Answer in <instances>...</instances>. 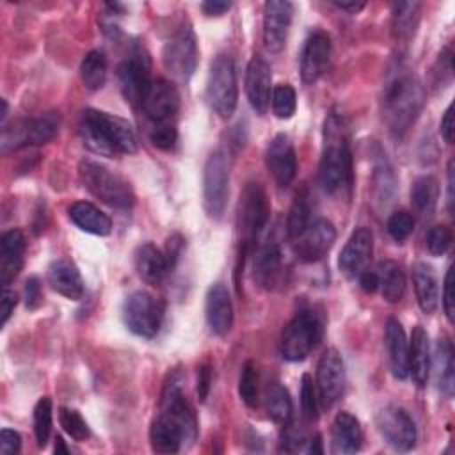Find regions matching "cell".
Here are the masks:
<instances>
[{
  "mask_svg": "<svg viewBox=\"0 0 455 455\" xmlns=\"http://www.w3.org/2000/svg\"><path fill=\"white\" fill-rule=\"evenodd\" d=\"M336 240L334 224L327 219H316L302 231L293 242V251L297 258L304 263H315L322 259Z\"/></svg>",
  "mask_w": 455,
  "mask_h": 455,
  "instance_id": "15",
  "label": "cell"
},
{
  "mask_svg": "<svg viewBox=\"0 0 455 455\" xmlns=\"http://www.w3.org/2000/svg\"><path fill=\"white\" fill-rule=\"evenodd\" d=\"M284 275L283 254L277 243H267L259 247L254 256V279L259 286L272 290L275 288Z\"/></svg>",
  "mask_w": 455,
  "mask_h": 455,
  "instance_id": "29",
  "label": "cell"
},
{
  "mask_svg": "<svg viewBox=\"0 0 455 455\" xmlns=\"http://www.w3.org/2000/svg\"><path fill=\"white\" fill-rule=\"evenodd\" d=\"M2 114H0V119H2V124H5V117H7V101L2 100Z\"/></svg>",
  "mask_w": 455,
  "mask_h": 455,
  "instance_id": "61",
  "label": "cell"
},
{
  "mask_svg": "<svg viewBox=\"0 0 455 455\" xmlns=\"http://www.w3.org/2000/svg\"><path fill=\"white\" fill-rule=\"evenodd\" d=\"M375 187H377L379 197H380L382 201H386V199L391 196V192H393L395 180H393V174H391L389 165L386 164V158L375 167Z\"/></svg>",
  "mask_w": 455,
  "mask_h": 455,
  "instance_id": "49",
  "label": "cell"
},
{
  "mask_svg": "<svg viewBox=\"0 0 455 455\" xmlns=\"http://www.w3.org/2000/svg\"><path fill=\"white\" fill-rule=\"evenodd\" d=\"M176 137H178V132H176V126L171 121L169 123H156L153 126V130L149 132V140L158 149H171L176 142Z\"/></svg>",
  "mask_w": 455,
  "mask_h": 455,
  "instance_id": "48",
  "label": "cell"
},
{
  "mask_svg": "<svg viewBox=\"0 0 455 455\" xmlns=\"http://www.w3.org/2000/svg\"><path fill=\"white\" fill-rule=\"evenodd\" d=\"M453 158L448 162V196H446V203H448V210L450 213H453V203H455V196H453Z\"/></svg>",
  "mask_w": 455,
  "mask_h": 455,
  "instance_id": "58",
  "label": "cell"
},
{
  "mask_svg": "<svg viewBox=\"0 0 455 455\" xmlns=\"http://www.w3.org/2000/svg\"><path fill=\"white\" fill-rule=\"evenodd\" d=\"M425 105V89L412 73H398L382 94V117L389 132L402 137L416 121Z\"/></svg>",
  "mask_w": 455,
  "mask_h": 455,
  "instance_id": "3",
  "label": "cell"
},
{
  "mask_svg": "<svg viewBox=\"0 0 455 455\" xmlns=\"http://www.w3.org/2000/svg\"><path fill=\"white\" fill-rule=\"evenodd\" d=\"M437 199H439V181L434 176L425 174L414 180L411 187V203L419 215L423 217L432 215L437 206Z\"/></svg>",
  "mask_w": 455,
  "mask_h": 455,
  "instance_id": "35",
  "label": "cell"
},
{
  "mask_svg": "<svg viewBox=\"0 0 455 455\" xmlns=\"http://www.w3.org/2000/svg\"><path fill=\"white\" fill-rule=\"evenodd\" d=\"M453 268L450 267L446 270V275H444V283H443V309H444V315L448 318L450 323H453L455 320V291H453Z\"/></svg>",
  "mask_w": 455,
  "mask_h": 455,
  "instance_id": "50",
  "label": "cell"
},
{
  "mask_svg": "<svg viewBox=\"0 0 455 455\" xmlns=\"http://www.w3.org/2000/svg\"><path fill=\"white\" fill-rule=\"evenodd\" d=\"M323 323L313 309L299 311L283 329L279 339V352L283 359L299 363L306 359L322 341Z\"/></svg>",
  "mask_w": 455,
  "mask_h": 455,
  "instance_id": "4",
  "label": "cell"
},
{
  "mask_svg": "<svg viewBox=\"0 0 455 455\" xmlns=\"http://www.w3.org/2000/svg\"><path fill=\"white\" fill-rule=\"evenodd\" d=\"M347 375L341 354L336 348H327L316 366L318 400L323 407H331L345 391Z\"/></svg>",
  "mask_w": 455,
  "mask_h": 455,
  "instance_id": "13",
  "label": "cell"
},
{
  "mask_svg": "<svg viewBox=\"0 0 455 455\" xmlns=\"http://www.w3.org/2000/svg\"><path fill=\"white\" fill-rule=\"evenodd\" d=\"M293 5L286 0H268L263 7V43L268 52H281L291 25Z\"/></svg>",
  "mask_w": 455,
  "mask_h": 455,
  "instance_id": "17",
  "label": "cell"
},
{
  "mask_svg": "<svg viewBox=\"0 0 455 455\" xmlns=\"http://www.w3.org/2000/svg\"><path fill=\"white\" fill-rule=\"evenodd\" d=\"M210 386H212V368L208 363H204L199 366V371H197V395L201 402L206 400L210 393Z\"/></svg>",
  "mask_w": 455,
  "mask_h": 455,
  "instance_id": "54",
  "label": "cell"
},
{
  "mask_svg": "<svg viewBox=\"0 0 455 455\" xmlns=\"http://www.w3.org/2000/svg\"><path fill=\"white\" fill-rule=\"evenodd\" d=\"M272 112L279 119H290L297 108V96L295 89L290 84H279L272 89L270 96Z\"/></svg>",
  "mask_w": 455,
  "mask_h": 455,
  "instance_id": "40",
  "label": "cell"
},
{
  "mask_svg": "<svg viewBox=\"0 0 455 455\" xmlns=\"http://www.w3.org/2000/svg\"><path fill=\"white\" fill-rule=\"evenodd\" d=\"M50 286L69 300H80L84 297V281L78 267L68 258H57L50 263L46 272Z\"/></svg>",
  "mask_w": 455,
  "mask_h": 455,
  "instance_id": "23",
  "label": "cell"
},
{
  "mask_svg": "<svg viewBox=\"0 0 455 455\" xmlns=\"http://www.w3.org/2000/svg\"><path fill=\"white\" fill-rule=\"evenodd\" d=\"M268 201L259 183H247L238 206V228L242 235V254L247 252L251 243L258 238L268 220Z\"/></svg>",
  "mask_w": 455,
  "mask_h": 455,
  "instance_id": "11",
  "label": "cell"
},
{
  "mask_svg": "<svg viewBox=\"0 0 455 455\" xmlns=\"http://www.w3.org/2000/svg\"><path fill=\"white\" fill-rule=\"evenodd\" d=\"M453 240V233L448 226H434L427 235V249L432 256H443Z\"/></svg>",
  "mask_w": 455,
  "mask_h": 455,
  "instance_id": "46",
  "label": "cell"
},
{
  "mask_svg": "<svg viewBox=\"0 0 455 455\" xmlns=\"http://www.w3.org/2000/svg\"><path fill=\"white\" fill-rule=\"evenodd\" d=\"M16 304H18L16 291H12L5 286L4 291H2V299H0V327H4L7 323V320L11 318Z\"/></svg>",
  "mask_w": 455,
  "mask_h": 455,
  "instance_id": "52",
  "label": "cell"
},
{
  "mask_svg": "<svg viewBox=\"0 0 455 455\" xmlns=\"http://www.w3.org/2000/svg\"><path fill=\"white\" fill-rule=\"evenodd\" d=\"M206 322L213 334L226 336L233 327V302L228 288L215 283L206 291Z\"/></svg>",
  "mask_w": 455,
  "mask_h": 455,
  "instance_id": "22",
  "label": "cell"
},
{
  "mask_svg": "<svg viewBox=\"0 0 455 455\" xmlns=\"http://www.w3.org/2000/svg\"><path fill=\"white\" fill-rule=\"evenodd\" d=\"M430 373V343L421 325H416L409 343V375L418 386H425Z\"/></svg>",
  "mask_w": 455,
  "mask_h": 455,
  "instance_id": "31",
  "label": "cell"
},
{
  "mask_svg": "<svg viewBox=\"0 0 455 455\" xmlns=\"http://www.w3.org/2000/svg\"><path fill=\"white\" fill-rule=\"evenodd\" d=\"M300 405H302V414L307 421H315L318 418V395H316L313 379L307 373L302 375Z\"/></svg>",
  "mask_w": 455,
  "mask_h": 455,
  "instance_id": "44",
  "label": "cell"
},
{
  "mask_svg": "<svg viewBox=\"0 0 455 455\" xmlns=\"http://www.w3.org/2000/svg\"><path fill=\"white\" fill-rule=\"evenodd\" d=\"M441 135L446 142L453 140V133H455V123H453V103L444 110V116L441 119Z\"/></svg>",
  "mask_w": 455,
  "mask_h": 455,
  "instance_id": "55",
  "label": "cell"
},
{
  "mask_svg": "<svg viewBox=\"0 0 455 455\" xmlns=\"http://www.w3.org/2000/svg\"><path fill=\"white\" fill-rule=\"evenodd\" d=\"M375 425L384 441L396 451H409L416 444V425L407 411L396 405L382 407L375 416Z\"/></svg>",
  "mask_w": 455,
  "mask_h": 455,
  "instance_id": "12",
  "label": "cell"
},
{
  "mask_svg": "<svg viewBox=\"0 0 455 455\" xmlns=\"http://www.w3.org/2000/svg\"><path fill=\"white\" fill-rule=\"evenodd\" d=\"M306 444H307V439H306L304 432L299 427L286 423L279 450L286 451V453H297V451H306Z\"/></svg>",
  "mask_w": 455,
  "mask_h": 455,
  "instance_id": "47",
  "label": "cell"
},
{
  "mask_svg": "<svg viewBox=\"0 0 455 455\" xmlns=\"http://www.w3.org/2000/svg\"><path fill=\"white\" fill-rule=\"evenodd\" d=\"M363 430L355 416L347 411L336 414L331 428V451L334 455H350L361 450Z\"/></svg>",
  "mask_w": 455,
  "mask_h": 455,
  "instance_id": "24",
  "label": "cell"
},
{
  "mask_svg": "<svg viewBox=\"0 0 455 455\" xmlns=\"http://www.w3.org/2000/svg\"><path fill=\"white\" fill-rule=\"evenodd\" d=\"M309 213H311V204H309V196L306 190L297 192L290 212L286 219V233L290 240H295L302 235V231L309 226Z\"/></svg>",
  "mask_w": 455,
  "mask_h": 455,
  "instance_id": "39",
  "label": "cell"
},
{
  "mask_svg": "<svg viewBox=\"0 0 455 455\" xmlns=\"http://www.w3.org/2000/svg\"><path fill=\"white\" fill-rule=\"evenodd\" d=\"M258 384H259V375L254 361H245L242 366L240 380H238V395L247 407L258 405Z\"/></svg>",
  "mask_w": 455,
  "mask_h": 455,
  "instance_id": "41",
  "label": "cell"
},
{
  "mask_svg": "<svg viewBox=\"0 0 455 455\" xmlns=\"http://www.w3.org/2000/svg\"><path fill=\"white\" fill-rule=\"evenodd\" d=\"M359 284L366 293H373L379 288V274L377 272H370V270H363L359 275Z\"/></svg>",
  "mask_w": 455,
  "mask_h": 455,
  "instance_id": "57",
  "label": "cell"
},
{
  "mask_svg": "<svg viewBox=\"0 0 455 455\" xmlns=\"http://www.w3.org/2000/svg\"><path fill=\"white\" fill-rule=\"evenodd\" d=\"M434 370H435L437 387L446 396H451L455 387V364H453V347L448 338H441L435 345Z\"/></svg>",
  "mask_w": 455,
  "mask_h": 455,
  "instance_id": "33",
  "label": "cell"
},
{
  "mask_svg": "<svg viewBox=\"0 0 455 455\" xmlns=\"http://www.w3.org/2000/svg\"><path fill=\"white\" fill-rule=\"evenodd\" d=\"M267 169L279 187H288L297 172V153L286 133H277L265 153Z\"/></svg>",
  "mask_w": 455,
  "mask_h": 455,
  "instance_id": "18",
  "label": "cell"
},
{
  "mask_svg": "<svg viewBox=\"0 0 455 455\" xmlns=\"http://www.w3.org/2000/svg\"><path fill=\"white\" fill-rule=\"evenodd\" d=\"M386 348L393 377L405 380L409 377V341L396 318L386 322Z\"/></svg>",
  "mask_w": 455,
  "mask_h": 455,
  "instance_id": "25",
  "label": "cell"
},
{
  "mask_svg": "<svg viewBox=\"0 0 455 455\" xmlns=\"http://www.w3.org/2000/svg\"><path fill=\"white\" fill-rule=\"evenodd\" d=\"M197 41L190 25L180 27L164 44L162 62L171 76L181 84L188 82L197 68Z\"/></svg>",
  "mask_w": 455,
  "mask_h": 455,
  "instance_id": "8",
  "label": "cell"
},
{
  "mask_svg": "<svg viewBox=\"0 0 455 455\" xmlns=\"http://www.w3.org/2000/svg\"><path fill=\"white\" fill-rule=\"evenodd\" d=\"M84 187L101 203L112 208H132L135 203L133 190L126 180L114 174L98 162L84 160L78 167Z\"/></svg>",
  "mask_w": 455,
  "mask_h": 455,
  "instance_id": "5",
  "label": "cell"
},
{
  "mask_svg": "<svg viewBox=\"0 0 455 455\" xmlns=\"http://www.w3.org/2000/svg\"><path fill=\"white\" fill-rule=\"evenodd\" d=\"M59 421L60 427L64 428V432L75 439V441H85L91 435L89 425L85 423V419L80 416L78 411L75 409H68V407H60L59 411Z\"/></svg>",
  "mask_w": 455,
  "mask_h": 455,
  "instance_id": "43",
  "label": "cell"
},
{
  "mask_svg": "<svg viewBox=\"0 0 455 455\" xmlns=\"http://www.w3.org/2000/svg\"><path fill=\"white\" fill-rule=\"evenodd\" d=\"M206 100L213 112L222 119H229L233 116L238 101V84L231 55L220 53L212 62L206 84Z\"/></svg>",
  "mask_w": 455,
  "mask_h": 455,
  "instance_id": "6",
  "label": "cell"
},
{
  "mask_svg": "<svg viewBox=\"0 0 455 455\" xmlns=\"http://www.w3.org/2000/svg\"><path fill=\"white\" fill-rule=\"evenodd\" d=\"M117 78L126 103L132 107H140L151 84L148 57L142 55V52H135L126 57L117 68Z\"/></svg>",
  "mask_w": 455,
  "mask_h": 455,
  "instance_id": "14",
  "label": "cell"
},
{
  "mask_svg": "<svg viewBox=\"0 0 455 455\" xmlns=\"http://www.w3.org/2000/svg\"><path fill=\"white\" fill-rule=\"evenodd\" d=\"M21 446V437L16 430L2 428L0 432V453L2 455H12L18 453Z\"/></svg>",
  "mask_w": 455,
  "mask_h": 455,
  "instance_id": "51",
  "label": "cell"
},
{
  "mask_svg": "<svg viewBox=\"0 0 455 455\" xmlns=\"http://www.w3.org/2000/svg\"><path fill=\"white\" fill-rule=\"evenodd\" d=\"M412 229H414V217L409 212L400 210L387 219V233L396 242H403L405 238H409Z\"/></svg>",
  "mask_w": 455,
  "mask_h": 455,
  "instance_id": "45",
  "label": "cell"
},
{
  "mask_svg": "<svg viewBox=\"0 0 455 455\" xmlns=\"http://www.w3.org/2000/svg\"><path fill=\"white\" fill-rule=\"evenodd\" d=\"M412 284L416 300L425 315H432L439 306V286L430 265L416 263L412 267Z\"/></svg>",
  "mask_w": 455,
  "mask_h": 455,
  "instance_id": "32",
  "label": "cell"
},
{
  "mask_svg": "<svg viewBox=\"0 0 455 455\" xmlns=\"http://www.w3.org/2000/svg\"><path fill=\"white\" fill-rule=\"evenodd\" d=\"M34 434L37 446L44 448L52 434V400L48 396L39 398L34 407Z\"/></svg>",
  "mask_w": 455,
  "mask_h": 455,
  "instance_id": "42",
  "label": "cell"
},
{
  "mask_svg": "<svg viewBox=\"0 0 455 455\" xmlns=\"http://www.w3.org/2000/svg\"><path fill=\"white\" fill-rule=\"evenodd\" d=\"M80 76L89 91H98L105 85L107 80V57L100 50H91L82 64H80Z\"/></svg>",
  "mask_w": 455,
  "mask_h": 455,
  "instance_id": "38",
  "label": "cell"
},
{
  "mask_svg": "<svg viewBox=\"0 0 455 455\" xmlns=\"http://www.w3.org/2000/svg\"><path fill=\"white\" fill-rule=\"evenodd\" d=\"M124 325L140 338H153L164 320V302L148 291H133L123 309Z\"/></svg>",
  "mask_w": 455,
  "mask_h": 455,
  "instance_id": "9",
  "label": "cell"
},
{
  "mask_svg": "<svg viewBox=\"0 0 455 455\" xmlns=\"http://www.w3.org/2000/svg\"><path fill=\"white\" fill-rule=\"evenodd\" d=\"M133 263L139 277L151 286H158L169 272L167 258L151 242H144L135 249Z\"/></svg>",
  "mask_w": 455,
  "mask_h": 455,
  "instance_id": "26",
  "label": "cell"
},
{
  "mask_svg": "<svg viewBox=\"0 0 455 455\" xmlns=\"http://www.w3.org/2000/svg\"><path fill=\"white\" fill-rule=\"evenodd\" d=\"M59 114L48 112L39 117L18 119L12 124H4L2 128V153L18 151L27 146H39L52 140L59 130Z\"/></svg>",
  "mask_w": 455,
  "mask_h": 455,
  "instance_id": "7",
  "label": "cell"
},
{
  "mask_svg": "<svg viewBox=\"0 0 455 455\" xmlns=\"http://www.w3.org/2000/svg\"><path fill=\"white\" fill-rule=\"evenodd\" d=\"M140 107L148 119H151L155 124L169 123L180 110V92L172 82L155 78L151 80Z\"/></svg>",
  "mask_w": 455,
  "mask_h": 455,
  "instance_id": "16",
  "label": "cell"
},
{
  "mask_svg": "<svg viewBox=\"0 0 455 455\" xmlns=\"http://www.w3.org/2000/svg\"><path fill=\"white\" fill-rule=\"evenodd\" d=\"M419 2H398L393 5L391 30L396 39H407L414 34L416 25L419 21Z\"/></svg>",
  "mask_w": 455,
  "mask_h": 455,
  "instance_id": "36",
  "label": "cell"
},
{
  "mask_svg": "<svg viewBox=\"0 0 455 455\" xmlns=\"http://www.w3.org/2000/svg\"><path fill=\"white\" fill-rule=\"evenodd\" d=\"M25 254V236L20 229L5 231L0 238V281L5 288L21 270Z\"/></svg>",
  "mask_w": 455,
  "mask_h": 455,
  "instance_id": "28",
  "label": "cell"
},
{
  "mask_svg": "<svg viewBox=\"0 0 455 455\" xmlns=\"http://www.w3.org/2000/svg\"><path fill=\"white\" fill-rule=\"evenodd\" d=\"M377 274H379V288L382 290V297L391 304L400 302L405 293V274L402 265L393 259L380 261Z\"/></svg>",
  "mask_w": 455,
  "mask_h": 455,
  "instance_id": "34",
  "label": "cell"
},
{
  "mask_svg": "<svg viewBox=\"0 0 455 455\" xmlns=\"http://www.w3.org/2000/svg\"><path fill=\"white\" fill-rule=\"evenodd\" d=\"M336 7H339V9H343V11H348V12H352V14H355V12H359L363 7H364V2H332Z\"/></svg>",
  "mask_w": 455,
  "mask_h": 455,
  "instance_id": "59",
  "label": "cell"
},
{
  "mask_svg": "<svg viewBox=\"0 0 455 455\" xmlns=\"http://www.w3.org/2000/svg\"><path fill=\"white\" fill-rule=\"evenodd\" d=\"M68 215L71 222L85 233H91L96 236H107L112 231L110 217L92 203L76 201L68 208Z\"/></svg>",
  "mask_w": 455,
  "mask_h": 455,
  "instance_id": "30",
  "label": "cell"
},
{
  "mask_svg": "<svg viewBox=\"0 0 455 455\" xmlns=\"http://www.w3.org/2000/svg\"><path fill=\"white\" fill-rule=\"evenodd\" d=\"M245 92L251 107L263 116L268 110L272 96V69L270 64L259 55H254L247 64Z\"/></svg>",
  "mask_w": 455,
  "mask_h": 455,
  "instance_id": "20",
  "label": "cell"
},
{
  "mask_svg": "<svg viewBox=\"0 0 455 455\" xmlns=\"http://www.w3.org/2000/svg\"><path fill=\"white\" fill-rule=\"evenodd\" d=\"M265 407H267V414L274 423L279 425H286L290 423L291 418V398L286 387H283L279 382H274L267 387L265 391Z\"/></svg>",
  "mask_w": 455,
  "mask_h": 455,
  "instance_id": "37",
  "label": "cell"
},
{
  "mask_svg": "<svg viewBox=\"0 0 455 455\" xmlns=\"http://www.w3.org/2000/svg\"><path fill=\"white\" fill-rule=\"evenodd\" d=\"M371 252H373V235L368 228L361 226L350 235V238L347 240L339 254V259H338L339 270L348 277L359 275L363 270H366Z\"/></svg>",
  "mask_w": 455,
  "mask_h": 455,
  "instance_id": "21",
  "label": "cell"
},
{
  "mask_svg": "<svg viewBox=\"0 0 455 455\" xmlns=\"http://www.w3.org/2000/svg\"><path fill=\"white\" fill-rule=\"evenodd\" d=\"M53 451L57 453V455H60V453H68L69 450H68V446H66V443H64V439L60 437V435H57L55 437V448H53Z\"/></svg>",
  "mask_w": 455,
  "mask_h": 455,
  "instance_id": "60",
  "label": "cell"
},
{
  "mask_svg": "<svg viewBox=\"0 0 455 455\" xmlns=\"http://www.w3.org/2000/svg\"><path fill=\"white\" fill-rule=\"evenodd\" d=\"M185 441L187 435L183 428L171 416L160 411L149 427L151 450L156 453H176L181 450Z\"/></svg>",
  "mask_w": 455,
  "mask_h": 455,
  "instance_id": "27",
  "label": "cell"
},
{
  "mask_svg": "<svg viewBox=\"0 0 455 455\" xmlns=\"http://www.w3.org/2000/svg\"><path fill=\"white\" fill-rule=\"evenodd\" d=\"M201 9L206 16H222L226 11L231 9V2H220V0H208L201 4Z\"/></svg>",
  "mask_w": 455,
  "mask_h": 455,
  "instance_id": "56",
  "label": "cell"
},
{
  "mask_svg": "<svg viewBox=\"0 0 455 455\" xmlns=\"http://www.w3.org/2000/svg\"><path fill=\"white\" fill-rule=\"evenodd\" d=\"M318 178L322 188L329 194L343 190L352 180V153L347 123L338 112H331L323 124V151Z\"/></svg>",
  "mask_w": 455,
  "mask_h": 455,
  "instance_id": "2",
  "label": "cell"
},
{
  "mask_svg": "<svg viewBox=\"0 0 455 455\" xmlns=\"http://www.w3.org/2000/svg\"><path fill=\"white\" fill-rule=\"evenodd\" d=\"M229 196V162L222 151L208 156L203 172V203L210 219H220Z\"/></svg>",
  "mask_w": 455,
  "mask_h": 455,
  "instance_id": "10",
  "label": "cell"
},
{
  "mask_svg": "<svg viewBox=\"0 0 455 455\" xmlns=\"http://www.w3.org/2000/svg\"><path fill=\"white\" fill-rule=\"evenodd\" d=\"M41 283L37 277H28L27 283H25V304L27 307L34 309L41 304Z\"/></svg>",
  "mask_w": 455,
  "mask_h": 455,
  "instance_id": "53",
  "label": "cell"
},
{
  "mask_svg": "<svg viewBox=\"0 0 455 455\" xmlns=\"http://www.w3.org/2000/svg\"><path fill=\"white\" fill-rule=\"evenodd\" d=\"M78 132L87 149L107 158L137 151V135L132 124L116 114L87 108L82 112Z\"/></svg>",
  "mask_w": 455,
  "mask_h": 455,
  "instance_id": "1",
  "label": "cell"
},
{
  "mask_svg": "<svg viewBox=\"0 0 455 455\" xmlns=\"http://www.w3.org/2000/svg\"><path fill=\"white\" fill-rule=\"evenodd\" d=\"M331 59V39L323 30H313L304 41L300 53V78L315 84L327 69Z\"/></svg>",
  "mask_w": 455,
  "mask_h": 455,
  "instance_id": "19",
  "label": "cell"
}]
</instances>
